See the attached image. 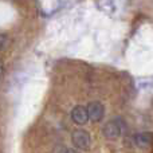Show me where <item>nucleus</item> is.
Wrapping results in <instances>:
<instances>
[{
    "label": "nucleus",
    "instance_id": "4",
    "mask_svg": "<svg viewBox=\"0 0 153 153\" xmlns=\"http://www.w3.org/2000/svg\"><path fill=\"white\" fill-rule=\"evenodd\" d=\"M71 118L76 125H85L89 121V114H87V109L85 106L76 105L71 110Z\"/></svg>",
    "mask_w": 153,
    "mask_h": 153
},
{
    "label": "nucleus",
    "instance_id": "6",
    "mask_svg": "<svg viewBox=\"0 0 153 153\" xmlns=\"http://www.w3.org/2000/svg\"><path fill=\"white\" fill-rule=\"evenodd\" d=\"M63 153H79V152H76L75 149H66Z\"/></svg>",
    "mask_w": 153,
    "mask_h": 153
},
{
    "label": "nucleus",
    "instance_id": "3",
    "mask_svg": "<svg viewBox=\"0 0 153 153\" xmlns=\"http://www.w3.org/2000/svg\"><path fill=\"white\" fill-rule=\"evenodd\" d=\"M87 114H89V120H91L93 122H100L102 121L103 116H105V108L101 102L94 101V102H90L87 106Z\"/></svg>",
    "mask_w": 153,
    "mask_h": 153
},
{
    "label": "nucleus",
    "instance_id": "2",
    "mask_svg": "<svg viewBox=\"0 0 153 153\" xmlns=\"http://www.w3.org/2000/svg\"><path fill=\"white\" fill-rule=\"evenodd\" d=\"M73 144L76 149H81V151H87L90 148V144H91V140H90V134L86 132V130L78 129L73 133L71 136Z\"/></svg>",
    "mask_w": 153,
    "mask_h": 153
},
{
    "label": "nucleus",
    "instance_id": "1",
    "mask_svg": "<svg viewBox=\"0 0 153 153\" xmlns=\"http://www.w3.org/2000/svg\"><path fill=\"white\" fill-rule=\"evenodd\" d=\"M125 130V122L124 120L121 118H114L108 121L105 125H103L102 133L106 138L109 140H116V138L121 137V134Z\"/></svg>",
    "mask_w": 153,
    "mask_h": 153
},
{
    "label": "nucleus",
    "instance_id": "5",
    "mask_svg": "<svg viewBox=\"0 0 153 153\" xmlns=\"http://www.w3.org/2000/svg\"><path fill=\"white\" fill-rule=\"evenodd\" d=\"M152 140H153V134H152L151 132L138 133V134H136V137H134L136 144H137L138 146H141V148H144V146L149 145V144L152 143Z\"/></svg>",
    "mask_w": 153,
    "mask_h": 153
}]
</instances>
